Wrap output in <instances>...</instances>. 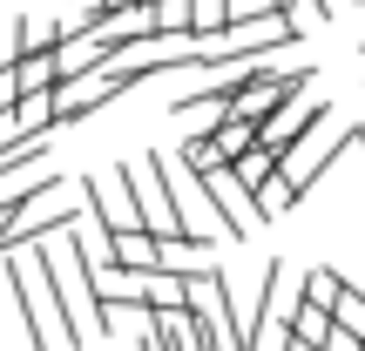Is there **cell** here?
I'll return each instance as SVG.
<instances>
[{
  "label": "cell",
  "instance_id": "cell-10",
  "mask_svg": "<svg viewBox=\"0 0 365 351\" xmlns=\"http://www.w3.org/2000/svg\"><path fill=\"white\" fill-rule=\"evenodd\" d=\"M304 7H312V14H325V21H331V0H304Z\"/></svg>",
  "mask_w": 365,
  "mask_h": 351
},
{
  "label": "cell",
  "instance_id": "cell-4",
  "mask_svg": "<svg viewBox=\"0 0 365 351\" xmlns=\"http://www.w3.org/2000/svg\"><path fill=\"white\" fill-rule=\"evenodd\" d=\"M190 182H196V196L217 209V230H223V236H237V243H244V236L257 230V209L244 203V189L230 182V169H190Z\"/></svg>",
  "mask_w": 365,
  "mask_h": 351
},
{
  "label": "cell",
  "instance_id": "cell-11",
  "mask_svg": "<svg viewBox=\"0 0 365 351\" xmlns=\"http://www.w3.org/2000/svg\"><path fill=\"white\" fill-rule=\"evenodd\" d=\"M359 149H365V122H359Z\"/></svg>",
  "mask_w": 365,
  "mask_h": 351
},
{
  "label": "cell",
  "instance_id": "cell-2",
  "mask_svg": "<svg viewBox=\"0 0 365 351\" xmlns=\"http://www.w3.org/2000/svg\"><path fill=\"white\" fill-rule=\"evenodd\" d=\"M312 81H318V68H304V61H298V68H257V75L230 95V122H250V129H257L277 102H291V95L312 88Z\"/></svg>",
  "mask_w": 365,
  "mask_h": 351
},
{
  "label": "cell",
  "instance_id": "cell-12",
  "mask_svg": "<svg viewBox=\"0 0 365 351\" xmlns=\"http://www.w3.org/2000/svg\"><path fill=\"white\" fill-rule=\"evenodd\" d=\"M345 7H359V0H345Z\"/></svg>",
  "mask_w": 365,
  "mask_h": 351
},
{
  "label": "cell",
  "instance_id": "cell-1",
  "mask_svg": "<svg viewBox=\"0 0 365 351\" xmlns=\"http://www.w3.org/2000/svg\"><path fill=\"white\" fill-rule=\"evenodd\" d=\"M325 115H331V102L318 95V81H312V88H298L291 102H277L271 115L257 122V149H264V156H277V162H291V149H298Z\"/></svg>",
  "mask_w": 365,
  "mask_h": 351
},
{
  "label": "cell",
  "instance_id": "cell-9",
  "mask_svg": "<svg viewBox=\"0 0 365 351\" xmlns=\"http://www.w3.org/2000/svg\"><path fill=\"white\" fill-rule=\"evenodd\" d=\"M339 290H345V277L331 271V263H318V271L304 277V298H298V304H318V311L331 318V304H339Z\"/></svg>",
  "mask_w": 365,
  "mask_h": 351
},
{
  "label": "cell",
  "instance_id": "cell-6",
  "mask_svg": "<svg viewBox=\"0 0 365 351\" xmlns=\"http://www.w3.org/2000/svg\"><path fill=\"white\" fill-rule=\"evenodd\" d=\"M210 149H217V169H230L237 156L257 149V129H250V122H217V129H210Z\"/></svg>",
  "mask_w": 365,
  "mask_h": 351
},
{
  "label": "cell",
  "instance_id": "cell-5",
  "mask_svg": "<svg viewBox=\"0 0 365 351\" xmlns=\"http://www.w3.org/2000/svg\"><path fill=\"white\" fill-rule=\"evenodd\" d=\"M7 75H14V88H21V95H54V88H61V75H54V54H21Z\"/></svg>",
  "mask_w": 365,
  "mask_h": 351
},
{
  "label": "cell",
  "instance_id": "cell-3",
  "mask_svg": "<svg viewBox=\"0 0 365 351\" xmlns=\"http://www.w3.org/2000/svg\"><path fill=\"white\" fill-rule=\"evenodd\" d=\"M0 271H7L14 311H21V325H27V351H54V331H48V298H41V284H34V271H27V257H21V250H7V257H0Z\"/></svg>",
  "mask_w": 365,
  "mask_h": 351
},
{
  "label": "cell",
  "instance_id": "cell-7",
  "mask_svg": "<svg viewBox=\"0 0 365 351\" xmlns=\"http://www.w3.org/2000/svg\"><path fill=\"white\" fill-rule=\"evenodd\" d=\"M291 345L325 351V345H331V318L318 311V304H291Z\"/></svg>",
  "mask_w": 365,
  "mask_h": 351
},
{
  "label": "cell",
  "instance_id": "cell-8",
  "mask_svg": "<svg viewBox=\"0 0 365 351\" xmlns=\"http://www.w3.org/2000/svg\"><path fill=\"white\" fill-rule=\"evenodd\" d=\"M331 325H339L345 338L365 351V290H359V284H345V290H339V304H331Z\"/></svg>",
  "mask_w": 365,
  "mask_h": 351
}]
</instances>
